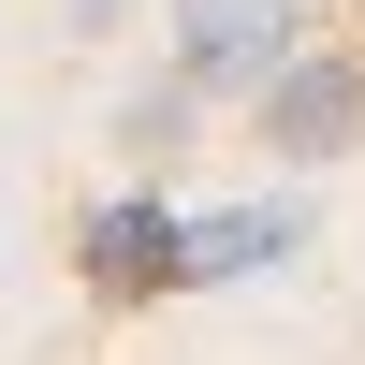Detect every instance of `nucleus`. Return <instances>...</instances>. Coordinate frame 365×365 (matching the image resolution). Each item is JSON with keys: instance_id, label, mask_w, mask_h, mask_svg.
I'll return each instance as SVG.
<instances>
[{"instance_id": "obj_5", "label": "nucleus", "mask_w": 365, "mask_h": 365, "mask_svg": "<svg viewBox=\"0 0 365 365\" xmlns=\"http://www.w3.org/2000/svg\"><path fill=\"white\" fill-rule=\"evenodd\" d=\"M117 15H132V0H73V29H117Z\"/></svg>"}, {"instance_id": "obj_1", "label": "nucleus", "mask_w": 365, "mask_h": 365, "mask_svg": "<svg viewBox=\"0 0 365 365\" xmlns=\"http://www.w3.org/2000/svg\"><path fill=\"white\" fill-rule=\"evenodd\" d=\"M73 278L103 292V307H161V292H190V220H175L161 190H103L73 220Z\"/></svg>"}, {"instance_id": "obj_2", "label": "nucleus", "mask_w": 365, "mask_h": 365, "mask_svg": "<svg viewBox=\"0 0 365 365\" xmlns=\"http://www.w3.org/2000/svg\"><path fill=\"white\" fill-rule=\"evenodd\" d=\"M249 117H263V161H292V175L351 161V146H365V58H351V44H292L278 88H263Z\"/></svg>"}, {"instance_id": "obj_3", "label": "nucleus", "mask_w": 365, "mask_h": 365, "mask_svg": "<svg viewBox=\"0 0 365 365\" xmlns=\"http://www.w3.org/2000/svg\"><path fill=\"white\" fill-rule=\"evenodd\" d=\"M292 44H307L292 0H175V73H190L205 103H263Z\"/></svg>"}, {"instance_id": "obj_4", "label": "nucleus", "mask_w": 365, "mask_h": 365, "mask_svg": "<svg viewBox=\"0 0 365 365\" xmlns=\"http://www.w3.org/2000/svg\"><path fill=\"white\" fill-rule=\"evenodd\" d=\"M307 249V205H249V220H190V292L205 278H249V263H292Z\"/></svg>"}]
</instances>
